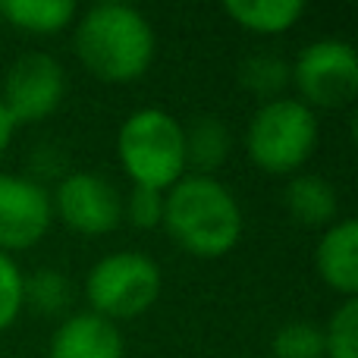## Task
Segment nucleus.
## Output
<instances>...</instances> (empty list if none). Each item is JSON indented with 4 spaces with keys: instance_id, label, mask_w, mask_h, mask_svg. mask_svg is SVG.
Instances as JSON below:
<instances>
[{
    "instance_id": "1",
    "label": "nucleus",
    "mask_w": 358,
    "mask_h": 358,
    "mask_svg": "<svg viewBox=\"0 0 358 358\" xmlns=\"http://www.w3.org/2000/svg\"><path fill=\"white\" fill-rule=\"evenodd\" d=\"M73 48L79 63L94 79L129 85L151 69L157 54V35L138 6L94 3L76 16Z\"/></svg>"
},
{
    "instance_id": "2",
    "label": "nucleus",
    "mask_w": 358,
    "mask_h": 358,
    "mask_svg": "<svg viewBox=\"0 0 358 358\" xmlns=\"http://www.w3.org/2000/svg\"><path fill=\"white\" fill-rule=\"evenodd\" d=\"M161 227L185 255L214 261L239 245L245 217L236 195L217 176L185 173L164 192Z\"/></svg>"
},
{
    "instance_id": "3",
    "label": "nucleus",
    "mask_w": 358,
    "mask_h": 358,
    "mask_svg": "<svg viewBox=\"0 0 358 358\" xmlns=\"http://www.w3.org/2000/svg\"><path fill=\"white\" fill-rule=\"evenodd\" d=\"M117 157L132 185L155 192L173 189L189 173L182 123L161 107L129 113L117 132Z\"/></svg>"
},
{
    "instance_id": "4",
    "label": "nucleus",
    "mask_w": 358,
    "mask_h": 358,
    "mask_svg": "<svg viewBox=\"0 0 358 358\" xmlns=\"http://www.w3.org/2000/svg\"><path fill=\"white\" fill-rule=\"evenodd\" d=\"M321 126L317 113L299 98H277L252 113L245 129V155L271 176H296L315 155Z\"/></svg>"
},
{
    "instance_id": "5",
    "label": "nucleus",
    "mask_w": 358,
    "mask_h": 358,
    "mask_svg": "<svg viewBox=\"0 0 358 358\" xmlns=\"http://www.w3.org/2000/svg\"><path fill=\"white\" fill-rule=\"evenodd\" d=\"M164 289V273L155 258L142 252H110L85 277L88 311L104 321H132L155 308Z\"/></svg>"
},
{
    "instance_id": "6",
    "label": "nucleus",
    "mask_w": 358,
    "mask_h": 358,
    "mask_svg": "<svg viewBox=\"0 0 358 358\" xmlns=\"http://www.w3.org/2000/svg\"><path fill=\"white\" fill-rule=\"evenodd\" d=\"M289 82L299 101L311 110L346 107L358 94V57L355 48L340 38H317L299 50L289 66Z\"/></svg>"
},
{
    "instance_id": "7",
    "label": "nucleus",
    "mask_w": 358,
    "mask_h": 358,
    "mask_svg": "<svg viewBox=\"0 0 358 358\" xmlns=\"http://www.w3.org/2000/svg\"><path fill=\"white\" fill-rule=\"evenodd\" d=\"M63 94H66V73L60 60L44 50L19 57L6 69L3 88H0V101L16 126L48 120L63 104Z\"/></svg>"
},
{
    "instance_id": "8",
    "label": "nucleus",
    "mask_w": 358,
    "mask_h": 358,
    "mask_svg": "<svg viewBox=\"0 0 358 358\" xmlns=\"http://www.w3.org/2000/svg\"><path fill=\"white\" fill-rule=\"evenodd\" d=\"M54 217L79 236H107L123 223V195L101 173H66L50 195Z\"/></svg>"
},
{
    "instance_id": "9",
    "label": "nucleus",
    "mask_w": 358,
    "mask_h": 358,
    "mask_svg": "<svg viewBox=\"0 0 358 358\" xmlns=\"http://www.w3.org/2000/svg\"><path fill=\"white\" fill-rule=\"evenodd\" d=\"M54 223L50 192L38 179L0 173V252H25L48 236Z\"/></svg>"
},
{
    "instance_id": "10",
    "label": "nucleus",
    "mask_w": 358,
    "mask_h": 358,
    "mask_svg": "<svg viewBox=\"0 0 358 358\" xmlns=\"http://www.w3.org/2000/svg\"><path fill=\"white\" fill-rule=\"evenodd\" d=\"M123 352L126 343L120 327L92 311L63 317L48 343V358H123Z\"/></svg>"
},
{
    "instance_id": "11",
    "label": "nucleus",
    "mask_w": 358,
    "mask_h": 358,
    "mask_svg": "<svg viewBox=\"0 0 358 358\" xmlns=\"http://www.w3.org/2000/svg\"><path fill=\"white\" fill-rule=\"evenodd\" d=\"M315 267L324 286L340 292L343 299H355L358 292V223L355 217H340L321 229L315 248Z\"/></svg>"
},
{
    "instance_id": "12",
    "label": "nucleus",
    "mask_w": 358,
    "mask_h": 358,
    "mask_svg": "<svg viewBox=\"0 0 358 358\" xmlns=\"http://www.w3.org/2000/svg\"><path fill=\"white\" fill-rule=\"evenodd\" d=\"M283 204L296 223L308 229H327L340 220V195L317 173H296L283 189Z\"/></svg>"
},
{
    "instance_id": "13",
    "label": "nucleus",
    "mask_w": 358,
    "mask_h": 358,
    "mask_svg": "<svg viewBox=\"0 0 358 358\" xmlns=\"http://www.w3.org/2000/svg\"><path fill=\"white\" fill-rule=\"evenodd\" d=\"M223 13L252 35H283L302 19V0H227Z\"/></svg>"
},
{
    "instance_id": "14",
    "label": "nucleus",
    "mask_w": 358,
    "mask_h": 358,
    "mask_svg": "<svg viewBox=\"0 0 358 358\" xmlns=\"http://www.w3.org/2000/svg\"><path fill=\"white\" fill-rule=\"evenodd\" d=\"M79 16L73 0H6L0 3V19L25 35H57L69 29Z\"/></svg>"
},
{
    "instance_id": "15",
    "label": "nucleus",
    "mask_w": 358,
    "mask_h": 358,
    "mask_svg": "<svg viewBox=\"0 0 358 358\" xmlns=\"http://www.w3.org/2000/svg\"><path fill=\"white\" fill-rule=\"evenodd\" d=\"M185 136V170L210 176L229 155V129L217 117H198L182 126Z\"/></svg>"
},
{
    "instance_id": "16",
    "label": "nucleus",
    "mask_w": 358,
    "mask_h": 358,
    "mask_svg": "<svg viewBox=\"0 0 358 358\" xmlns=\"http://www.w3.org/2000/svg\"><path fill=\"white\" fill-rule=\"evenodd\" d=\"M239 85L264 104L277 101L289 85V63L277 54H252L239 63Z\"/></svg>"
},
{
    "instance_id": "17",
    "label": "nucleus",
    "mask_w": 358,
    "mask_h": 358,
    "mask_svg": "<svg viewBox=\"0 0 358 358\" xmlns=\"http://www.w3.org/2000/svg\"><path fill=\"white\" fill-rule=\"evenodd\" d=\"M22 296L25 305H31L38 315H63L73 302V286H69L66 273L54 271V267H41L31 277H25Z\"/></svg>"
},
{
    "instance_id": "18",
    "label": "nucleus",
    "mask_w": 358,
    "mask_h": 358,
    "mask_svg": "<svg viewBox=\"0 0 358 358\" xmlns=\"http://www.w3.org/2000/svg\"><path fill=\"white\" fill-rule=\"evenodd\" d=\"M321 330L324 358H358V299H343Z\"/></svg>"
},
{
    "instance_id": "19",
    "label": "nucleus",
    "mask_w": 358,
    "mask_h": 358,
    "mask_svg": "<svg viewBox=\"0 0 358 358\" xmlns=\"http://www.w3.org/2000/svg\"><path fill=\"white\" fill-rule=\"evenodd\" d=\"M273 358H324V330L315 321H289L273 334Z\"/></svg>"
},
{
    "instance_id": "20",
    "label": "nucleus",
    "mask_w": 358,
    "mask_h": 358,
    "mask_svg": "<svg viewBox=\"0 0 358 358\" xmlns=\"http://www.w3.org/2000/svg\"><path fill=\"white\" fill-rule=\"evenodd\" d=\"M22 286H25V273L19 271L16 258L0 252V334L10 330L16 324L19 311H22L25 305Z\"/></svg>"
},
{
    "instance_id": "21",
    "label": "nucleus",
    "mask_w": 358,
    "mask_h": 358,
    "mask_svg": "<svg viewBox=\"0 0 358 358\" xmlns=\"http://www.w3.org/2000/svg\"><path fill=\"white\" fill-rule=\"evenodd\" d=\"M164 220V192L132 185L123 195V223L136 229H155Z\"/></svg>"
},
{
    "instance_id": "22",
    "label": "nucleus",
    "mask_w": 358,
    "mask_h": 358,
    "mask_svg": "<svg viewBox=\"0 0 358 358\" xmlns=\"http://www.w3.org/2000/svg\"><path fill=\"white\" fill-rule=\"evenodd\" d=\"M16 129H19V126L13 123V117L6 113L3 101H0V155L10 148V142H13V136H16Z\"/></svg>"
}]
</instances>
